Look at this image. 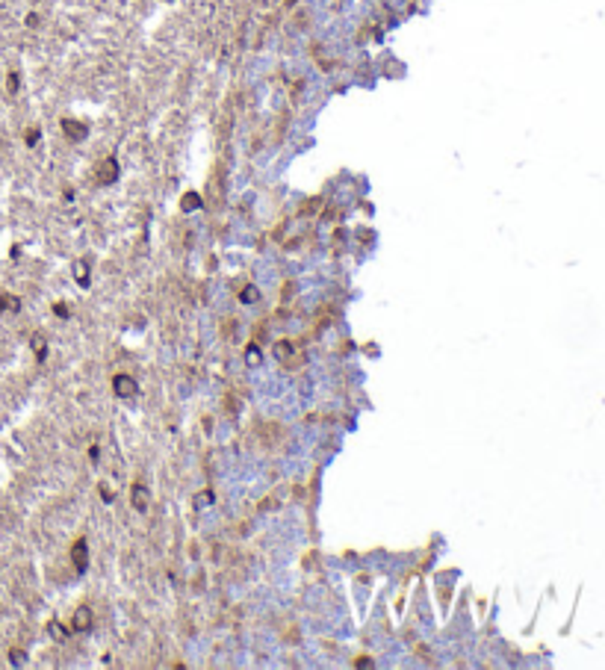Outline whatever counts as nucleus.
<instances>
[{"label":"nucleus","instance_id":"nucleus-12","mask_svg":"<svg viewBox=\"0 0 605 670\" xmlns=\"http://www.w3.org/2000/svg\"><path fill=\"white\" fill-rule=\"evenodd\" d=\"M33 346H36L38 354H45V340H33Z\"/></svg>","mask_w":605,"mask_h":670},{"label":"nucleus","instance_id":"nucleus-8","mask_svg":"<svg viewBox=\"0 0 605 670\" xmlns=\"http://www.w3.org/2000/svg\"><path fill=\"white\" fill-rule=\"evenodd\" d=\"M133 505L145 508L148 505V496H145V487H133Z\"/></svg>","mask_w":605,"mask_h":670},{"label":"nucleus","instance_id":"nucleus-6","mask_svg":"<svg viewBox=\"0 0 605 670\" xmlns=\"http://www.w3.org/2000/svg\"><path fill=\"white\" fill-rule=\"evenodd\" d=\"M239 298H242L245 304H254V301H260V290H257V286H245Z\"/></svg>","mask_w":605,"mask_h":670},{"label":"nucleus","instance_id":"nucleus-1","mask_svg":"<svg viewBox=\"0 0 605 670\" xmlns=\"http://www.w3.org/2000/svg\"><path fill=\"white\" fill-rule=\"evenodd\" d=\"M112 387H115V393H119L121 399L136 396V381H133L130 375H115V378H112Z\"/></svg>","mask_w":605,"mask_h":670},{"label":"nucleus","instance_id":"nucleus-2","mask_svg":"<svg viewBox=\"0 0 605 670\" xmlns=\"http://www.w3.org/2000/svg\"><path fill=\"white\" fill-rule=\"evenodd\" d=\"M115 175H119L115 163H112V160H107V163H104V168H101V175H97V180H101V183H112V180H115Z\"/></svg>","mask_w":605,"mask_h":670},{"label":"nucleus","instance_id":"nucleus-11","mask_svg":"<svg viewBox=\"0 0 605 670\" xmlns=\"http://www.w3.org/2000/svg\"><path fill=\"white\" fill-rule=\"evenodd\" d=\"M77 281H80V283H86V281H89V278H86V263H83V260L77 263Z\"/></svg>","mask_w":605,"mask_h":670},{"label":"nucleus","instance_id":"nucleus-5","mask_svg":"<svg viewBox=\"0 0 605 670\" xmlns=\"http://www.w3.org/2000/svg\"><path fill=\"white\" fill-rule=\"evenodd\" d=\"M89 623H92V614H89V608H77V614H74V626H77V629H86Z\"/></svg>","mask_w":605,"mask_h":670},{"label":"nucleus","instance_id":"nucleus-10","mask_svg":"<svg viewBox=\"0 0 605 670\" xmlns=\"http://www.w3.org/2000/svg\"><path fill=\"white\" fill-rule=\"evenodd\" d=\"M245 360H248L251 366H257V363H260V352H257V349H251V352L245 354Z\"/></svg>","mask_w":605,"mask_h":670},{"label":"nucleus","instance_id":"nucleus-4","mask_svg":"<svg viewBox=\"0 0 605 670\" xmlns=\"http://www.w3.org/2000/svg\"><path fill=\"white\" fill-rule=\"evenodd\" d=\"M71 558H74V564H77V567H83V564H86V543H83V541H77V543H74Z\"/></svg>","mask_w":605,"mask_h":670},{"label":"nucleus","instance_id":"nucleus-9","mask_svg":"<svg viewBox=\"0 0 605 670\" xmlns=\"http://www.w3.org/2000/svg\"><path fill=\"white\" fill-rule=\"evenodd\" d=\"M198 204H201L198 195H186V198H183V210H198Z\"/></svg>","mask_w":605,"mask_h":670},{"label":"nucleus","instance_id":"nucleus-3","mask_svg":"<svg viewBox=\"0 0 605 670\" xmlns=\"http://www.w3.org/2000/svg\"><path fill=\"white\" fill-rule=\"evenodd\" d=\"M62 130H65V133H68L71 139H80V136L86 133L83 124H77V121H71V118H65V121H62Z\"/></svg>","mask_w":605,"mask_h":670},{"label":"nucleus","instance_id":"nucleus-7","mask_svg":"<svg viewBox=\"0 0 605 670\" xmlns=\"http://www.w3.org/2000/svg\"><path fill=\"white\" fill-rule=\"evenodd\" d=\"M275 354H278L281 360H289V354H292V346H289V342H278V346H275Z\"/></svg>","mask_w":605,"mask_h":670}]
</instances>
